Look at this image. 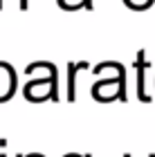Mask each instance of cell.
Instances as JSON below:
<instances>
[{
    "label": "cell",
    "mask_w": 155,
    "mask_h": 157,
    "mask_svg": "<svg viewBox=\"0 0 155 157\" xmlns=\"http://www.w3.org/2000/svg\"><path fill=\"white\" fill-rule=\"evenodd\" d=\"M2 90H5L7 101H9V97L16 92V72L9 63L0 61V103H2Z\"/></svg>",
    "instance_id": "obj_1"
},
{
    "label": "cell",
    "mask_w": 155,
    "mask_h": 157,
    "mask_svg": "<svg viewBox=\"0 0 155 157\" xmlns=\"http://www.w3.org/2000/svg\"><path fill=\"white\" fill-rule=\"evenodd\" d=\"M135 65H137V97H139V101L149 103V101H151V97L146 94V90H144V72H146V65H149V63L144 61V52H139Z\"/></svg>",
    "instance_id": "obj_2"
},
{
    "label": "cell",
    "mask_w": 155,
    "mask_h": 157,
    "mask_svg": "<svg viewBox=\"0 0 155 157\" xmlns=\"http://www.w3.org/2000/svg\"><path fill=\"white\" fill-rule=\"evenodd\" d=\"M79 70H88V63H70L68 65V74H70V78H68V101H74V76H76V72Z\"/></svg>",
    "instance_id": "obj_3"
},
{
    "label": "cell",
    "mask_w": 155,
    "mask_h": 157,
    "mask_svg": "<svg viewBox=\"0 0 155 157\" xmlns=\"http://www.w3.org/2000/svg\"><path fill=\"white\" fill-rule=\"evenodd\" d=\"M0 157H5V155H0Z\"/></svg>",
    "instance_id": "obj_4"
}]
</instances>
